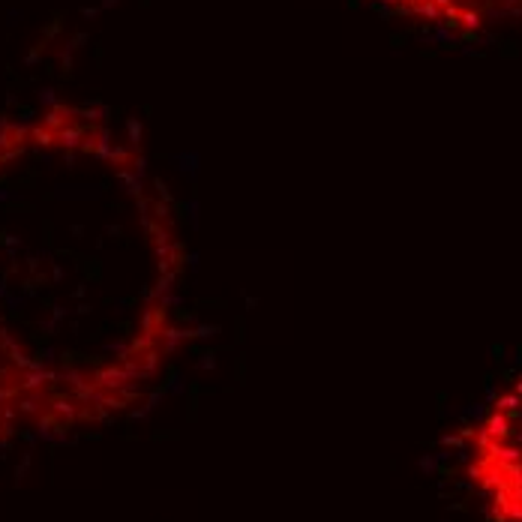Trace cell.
Listing matches in <instances>:
<instances>
[{
    "label": "cell",
    "instance_id": "cell-1",
    "mask_svg": "<svg viewBox=\"0 0 522 522\" xmlns=\"http://www.w3.org/2000/svg\"><path fill=\"white\" fill-rule=\"evenodd\" d=\"M192 246L141 126L54 93L0 117V444L135 411L192 339Z\"/></svg>",
    "mask_w": 522,
    "mask_h": 522
},
{
    "label": "cell",
    "instance_id": "cell-3",
    "mask_svg": "<svg viewBox=\"0 0 522 522\" xmlns=\"http://www.w3.org/2000/svg\"><path fill=\"white\" fill-rule=\"evenodd\" d=\"M387 12L450 36L522 30V0H375Z\"/></svg>",
    "mask_w": 522,
    "mask_h": 522
},
{
    "label": "cell",
    "instance_id": "cell-2",
    "mask_svg": "<svg viewBox=\"0 0 522 522\" xmlns=\"http://www.w3.org/2000/svg\"><path fill=\"white\" fill-rule=\"evenodd\" d=\"M462 474L492 522H522V372L465 426Z\"/></svg>",
    "mask_w": 522,
    "mask_h": 522
}]
</instances>
